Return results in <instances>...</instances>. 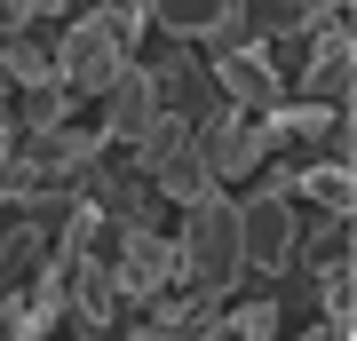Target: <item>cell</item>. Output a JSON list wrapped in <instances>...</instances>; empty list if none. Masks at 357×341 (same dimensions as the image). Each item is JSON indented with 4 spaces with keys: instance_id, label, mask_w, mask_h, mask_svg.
I'll use <instances>...</instances> for the list:
<instances>
[{
    "instance_id": "cell-11",
    "label": "cell",
    "mask_w": 357,
    "mask_h": 341,
    "mask_svg": "<svg viewBox=\"0 0 357 341\" xmlns=\"http://www.w3.org/2000/svg\"><path fill=\"white\" fill-rule=\"evenodd\" d=\"M48 246H56V230L40 222L32 206L8 215V222H0V286H32V270L48 262Z\"/></svg>"
},
{
    "instance_id": "cell-10",
    "label": "cell",
    "mask_w": 357,
    "mask_h": 341,
    "mask_svg": "<svg viewBox=\"0 0 357 341\" xmlns=\"http://www.w3.org/2000/svg\"><path fill=\"white\" fill-rule=\"evenodd\" d=\"M333 262H357V206H318V222L294 238V270H333Z\"/></svg>"
},
{
    "instance_id": "cell-12",
    "label": "cell",
    "mask_w": 357,
    "mask_h": 341,
    "mask_svg": "<svg viewBox=\"0 0 357 341\" xmlns=\"http://www.w3.org/2000/svg\"><path fill=\"white\" fill-rule=\"evenodd\" d=\"M238 16H246V40H255V48H278V40H310L318 32L310 0H238Z\"/></svg>"
},
{
    "instance_id": "cell-7",
    "label": "cell",
    "mask_w": 357,
    "mask_h": 341,
    "mask_svg": "<svg viewBox=\"0 0 357 341\" xmlns=\"http://www.w3.org/2000/svg\"><path fill=\"white\" fill-rule=\"evenodd\" d=\"M349 88H357V32L349 24H318L302 40L294 96H302V103H349Z\"/></svg>"
},
{
    "instance_id": "cell-19",
    "label": "cell",
    "mask_w": 357,
    "mask_h": 341,
    "mask_svg": "<svg viewBox=\"0 0 357 341\" xmlns=\"http://www.w3.org/2000/svg\"><path fill=\"white\" fill-rule=\"evenodd\" d=\"M349 8H357V0H310V16H318V24H349Z\"/></svg>"
},
{
    "instance_id": "cell-18",
    "label": "cell",
    "mask_w": 357,
    "mask_h": 341,
    "mask_svg": "<svg viewBox=\"0 0 357 341\" xmlns=\"http://www.w3.org/2000/svg\"><path fill=\"white\" fill-rule=\"evenodd\" d=\"M206 333H238V341H262V333H278V302H270V286L255 294V302H238V310H215V326H206Z\"/></svg>"
},
{
    "instance_id": "cell-15",
    "label": "cell",
    "mask_w": 357,
    "mask_h": 341,
    "mask_svg": "<svg viewBox=\"0 0 357 341\" xmlns=\"http://www.w3.org/2000/svg\"><path fill=\"white\" fill-rule=\"evenodd\" d=\"M222 8H230V0H143V16H151L167 40H199Z\"/></svg>"
},
{
    "instance_id": "cell-21",
    "label": "cell",
    "mask_w": 357,
    "mask_h": 341,
    "mask_svg": "<svg viewBox=\"0 0 357 341\" xmlns=\"http://www.w3.org/2000/svg\"><path fill=\"white\" fill-rule=\"evenodd\" d=\"M16 135H24V127H16V112H8V103H0V159L16 151Z\"/></svg>"
},
{
    "instance_id": "cell-3",
    "label": "cell",
    "mask_w": 357,
    "mask_h": 341,
    "mask_svg": "<svg viewBox=\"0 0 357 341\" xmlns=\"http://www.w3.org/2000/svg\"><path fill=\"white\" fill-rule=\"evenodd\" d=\"M103 262H112L119 310H143L151 294L175 286V238L151 222H103Z\"/></svg>"
},
{
    "instance_id": "cell-5",
    "label": "cell",
    "mask_w": 357,
    "mask_h": 341,
    "mask_svg": "<svg viewBox=\"0 0 357 341\" xmlns=\"http://www.w3.org/2000/svg\"><path fill=\"white\" fill-rule=\"evenodd\" d=\"M56 72H64V88H72L79 103H88V96H103V88H112L119 72H128V48H119L112 16H103L96 0H88V8L72 16L64 32H56Z\"/></svg>"
},
{
    "instance_id": "cell-23",
    "label": "cell",
    "mask_w": 357,
    "mask_h": 341,
    "mask_svg": "<svg viewBox=\"0 0 357 341\" xmlns=\"http://www.w3.org/2000/svg\"><path fill=\"white\" fill-rule=\"evenodd\" d=\"M103 8H143V0H103Z\"/></svg>"
},
{
    "instance_id": "cell-14",
    "label": "cell",
    "mask_w": 357,
    "mask_h": 341,
    "mask_svg": "<svg viewBox=\"0 0 357 341\" xmlns=\"http://www.w3.org/2000/svg\"><path fill=\"white\" fill-rule=\"evenodd\" d=\"M294 190L318 199V206H357V175H349V167H333V159H318V151L294 167Z\"/></svg>"
},
{
    "instance_id": "cell-16",
    "label": "cell",
    "mask_w": 357,
    "mask_h": 341,
    "mask_svg": "<svg viewBox=\"0 0 357 341\" xmlns=\"http://www.w3.org/2000/svg\"><path fill=\"white\" fill-rule=\"evenodd\" d=\"M8 79H16V88L64 79V72H56V40H40V32H8Z\"/></svg>"
},
{
    "instance_id": "cell-9",
    "label": "cell",
    "mask_w": 357,
    "mask_h": 341,
    "mask_svg": "<svg viewBox=\"0 0 357 341\" xmlns=\"http://www.w3.org/2000/svg\"><path fill=\"white\" fill-rule=\"evenodd\" d=\"M96 103H103V135H112V143H135L143 127L159 119V88H151V72H143L135 56H128V72H119Z\"/></svg>"
},
{
    "instance_id": "cell-17",
    "label": "cell",
    "mask_w": 357,
    "mask_h": 341,
    "mask_svg": "<svg viewBox=\"0 0 357 341\" xmlns=\"http://www.w3.org/2000/svg\"><path fill=\"white\" fill-rule=\"evenodd\" d=\"M72 112H79V96L64 79H40V88H24V103H16V127H64Z\"/></svg>"
},
{
    "instance_id": "cell-4",
    "label": "cell",
    "mask_w": 357,
    "mask_h": 341,
    "mask_svg": "<svg viewBox=\"0 0 357 341\" xmlns=\"http://www.w3.org/2000/svg\"><path fill=\"white\" fill-rule=\"evenodd\" d=\"M294 238H302L294 190H262V183H255V199H238V254H246L238 286H255V294H262V286L294 262Z\"/></svg>"
},
{
    "instance_id": "cell-2",
    "label": "cell",
    "mask_w": 357,
    "mask_h": 341,
    "mask_svg": "<svg viewBox=\"0 0 357 341\" xmlns=\"http://www.w3.org/2000/svg\"><path fill=\"white\" fill-rule=\"evenodd\" d=\"M286 143H294V103H286V112H215L199 127V159H206L215 183L255 175V167L270 151H286Z\"/></svg>"
},
{
    "instance_id": "cell-6",
    "label": "cell",
    "mask_w": 357,
    "mask_h": 341,
    "mask_svg": "<svg viewBox=\"0 0 357 341\" xmlns=\"http://www.w3.org/2000/svg\"><path fill=\"white\" fill-rule=\"evenodd\" d=\"M72 190L103 206V222H151V230H159V206H167L159 190H151V175H135V167H128V151H119V143H112V151H96L88 167H79Z\"/></svg>"
},
{
    "instance_id": "cell-22",
    "label": "cell",
    "mask_w": 357,
    "mask_h": 341,
    "mask_svg": "<svg viewBox=\"0 0 357 341\" xmlns=\"http://www.w3.org/2000/svg\"><path fill=\"white\" fill-rule=\"evenodd\" d=\"M16 88V79H8V32H0V96H8Z\"/></svg>"
},
{
    "instance_id": "cell-13",
    "label": "cell",
    "mask_w": 357,
    "mask_h": 341,
    "mask_svg": "<svg viewBox=\"0 0 357 341\" xmlns=\"http://www.w3.org/2000/svg\"><path fill=\"white\" fill-rule=\"evenodd\" d=\"M151 190H159L167 206H191V199L215 190V175H206V159H199V127H191V143H183V151H167V159L151 167Z\"/></svg>"
},
{
    "instance_id": "cell-20",
    "label": "cell",
    "mask_w": 357,
    "mask_h": 341,
    "mask_svg": "<svg viewBox=\"0 0 357 341\" xmlns=\"http://www.w3.org/2000/svg\"><path fill=\"white\" fill-rule=\"evenodd\" d=\"M16 310H24V286H0V333H16Z\"/></svg>"
},
{
    "instance_id": "cell-1",
    "label": "cell",
    "mask_w": 357,
    "mask_h": 341,
    "mask_svg": "<svg viewBox=\"0 0 357 341\" xmlns=\"http://www.w3.org/2000/svg\"><path fill=\"white\" fill-rule=\"evenodd\" d=\"M238 270H246V254H238V199L215 183L206 199L183 206V222H175V286L222 302V294H238Z\"/></svg>"
},
{
    "instance_id": "cell-8",
    "label": "cell",
    "mask_w": 357,
    "mask_h": 341,
    "mask_svg": "<svg viewBox=\"0 0 357 341\" xmlns=\"http://www.w3.org/2000/svg\"><path fill=\"white\" fill-rule=\"evenodd\" d=\"M206 72H215V88L230 112H286L294 88H286V72L270 63V48H230V56H206Z\"/></svg>"
}]
</instances>
